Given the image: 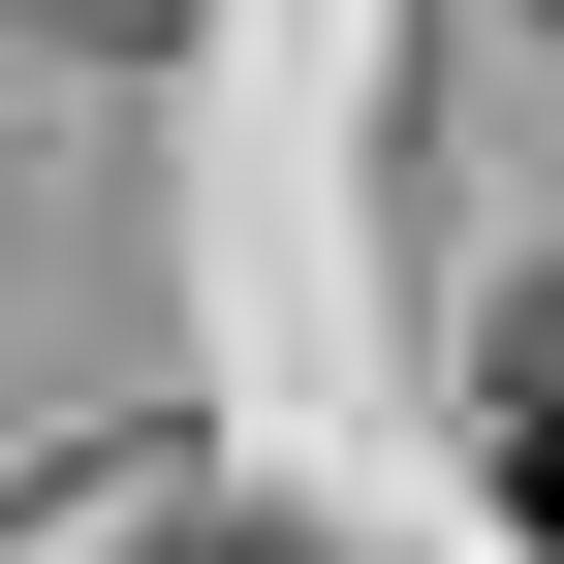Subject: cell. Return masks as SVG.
<instances>
[{
	"instance_id": "obj_1",
	"label": "cell",
	"mask_w": 564,
	"mask_h": 564,
	"mask_svg": "<svg viewBox=\"0 0 564 564\" xmlns=\"http://www.w3.org/2000/svg\"><path fill=\"white\" fill-rule=\"evenodd\" d=\"M470 470H502V533L564 564V282H502V345H470Z\"/></svg>"
},
{
	"instance_id": "obj_2",
	"label": "cell",
	"mask_w": 564,
	"mask_h": 564,
	"mask_svg": "<svg viewBox=\"0 0 564 564\" xmlns=\"http://www.w3.org/2000/svg\"><path fill=\"white\" fill-rule=\"evenodd\" d=\"M188 564H314V533H188Z\"/></svg>"
}]
</instances>
